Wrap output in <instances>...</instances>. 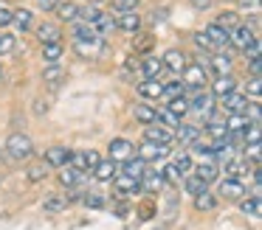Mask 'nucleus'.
Segmentation results:
<instances>
[{
	"label": "nucleus",
	"mask_w": 262,
	"mask_h": 230,
	"mask_svg": "<svg viewBox=\"0 0 262 230\" xmlns=\"http://www.w3.org/2000/svg\"><path fill=\"white\" fill-rule=\"evenodd\" d=\"M175 140L181 146H194L200 140V129L192 126V123H181V126L175 129Z\"/></svg>",
	"instance_id": "nucleus-20"
},
{
	"label": "nucleus",
	"mask_w": 262,
	"mask_h": 230,
	"mask_svg": "<svg viewBox=\"0 0 262 230\" xmlns=\"http://www.w3.org/2000/svg\"><path fill=\"white\" fill-rule=\"evenodd\" d=\"M169 155H172V146L149 143V140H144V143L136 149V157H138V160H144L147 166H149V163H158V160H166Z\"/></svg>",
	"instance_id": "nucleus-3"
},
{
	"label": "nucleus",
	"mask_w": 262,
	"mask_h": 230,
	"mask_svg": "<svg viewBox=\"0 0 262 230\" xmlns=\"http://www.w3.org/2000/svg\"><path fill=\"white\" fill-rule=\"evenodd\" d=\"M181 183H183V191H186V194H192V196H200V194H206V191H211L209 183H203L198 174H186Z\"/></svg>",
	"instance_id": "nucleus-24"
},
{
	"label": "nucleus",
	"mask_w": 262,
	"mask_h": 230,
	"mask_svg": "<svg viewBox=\"0 0 262 230\" xmlns=\"http://www.w3.org/2000/svg\"><path fill=\"white\" fill-rule=\"evenodd\" d=\"M88 3H102V0H88Z\"/></svg>",
	"instance_id": "nucleus-61"
},
{
	"label": "nucleus",
	"mask_w": 262,
	"mask_h": 230,
	"mask_svg": "<svg viewBox=\"0 0 262 230\" xmlns=\"http://www.w3.org/2000/svg\"><path fill=\"white\" fill-rule=\"evenodd\" d=\"M251 126V121L239 112V115H228L226 118V129H228V135H239V132H245V129Z\"/></svg>",
	"instance_id": "nucleus-37"
},
{
	"label": "nucleus",
	"mask_w": 262,
	"mask_h": 230,
	"mask_svg": "<svg viewBox=\"0 0 262 230\" xmlns=\"http://www.w3.org/2000/svg\"><path fill=\"white\" fill-rule=\"evenodd\" d=\"M203 132L209 135V140H214V138H223V135H228V129H226V121H217V118H211V121L203 126Z\"/></svg>",
	"instance_id": "nucleus-43"
},
{
	"label": "nucleus",
	"mask_w": 262,
	"mask_h": 230,
	"mask_svg": "<svg viewBox=\"0 0 262 230\" xmlns=\"http://www.w3.org/2000/svg\"><path fill=\"white\" fill-rule=\"evenodd\" d=\"M141 25H144V20H141L138 11L119 14V20H116V31H124V34H130V37H138V34H141Z\"/></svg>",
	"instance_id": "nucleus-11"
},
{
	"label": "nucleus",
	"mask_w": 262,
	"mask_h": 230,
	"mask_svg": "<svg viewBox=\"0 0 262 230\" xmlns=\"http://www.w3.org/2000/svg\"><path fill=\"white\" fill-rule=\"evenodd\" d=\"M214 22L223 28V31H231V28H237L243 20H239L237 11H223V14H217V20H214Z\"/></svg>",
	"instance_id": "nucleus-42"
},
{
	"label": "nucleus",
	"mask_w": 262,
	"mask_h": 230,
	"mask_svg": "<svg viewBox=\"0 0 262 230\" xmlns=\"http://www.w3.org/2000/svg\"><path fill=\"white\" fill-rule=\"evenodd\" d=\"M37 37H40L42 45H48V42H62V34H59V28L54 25V22H40V25H37Z\"/></svg>",
	"instance_id": "nucleus-28"
},
{
	"label": "nucleus",
	"mask_w": 262,
	"mask_h": 230,
	"mask_svg": "<svg viewBox=\"0 0 262 230\" xmlns=\"http://www.w3.org/2000/svg\"><path fill=\"white\" fill-rule=\"evenodd\" d=\"M59 183H62L65 188H85V174H79L71 166H62L59 168Z\"/></svg>",
	"instance_id": "nucleus-19"
},
{
	"label": "nucleus",
	"mask_w": 262,
	"mask_h": 230,
	"mask_svg": "<svg viewBox=\"0 0 262 230\" xmlns=\"http://www.w3.org/2000/svg\"><path fill=\"white\" fill-rule=\"evenodd\" d=\"M144 140H149V143H164V146H172L175 143V132L166 126H161V123H149V126H144Z\"/></svg>",
	"instance_id": "nucleus-10"
},
{
	"label": "nucleus",
	"mask_w": 262,
	"mask_h": 230,
	"mask_svg": "<svg viewBox=\"0 0 262 230\" xmlns=\"http://www.w3.org/2000/svg\"><path fill=\"white\" fill-rule=\"evenodd\" d=\"M166 107H169V110L183 121V115L189 112V98H186V95H181V98H172V101H166Z\"/></svg>",
	"instance_id": "nucleus-46"
},
{
	"label": "nucleus",
	"mask_w": 262,
	"mask_h": 230,
	"mask_svg": "<svg viewBox=\"0 0 262 230\" xmlns=\"http://www.w3.org/2000/svg\"><path fill=\"white\" fill-rule=\"evenodd\" d=\"M172 166L181 171V177H186V174H192V168H194V160H192V155L189 151H181V155H175V160H172Z\"/></svg>",
	"instance_id": "nucleus-41"
},
{
	"label": "nucleus",
	"mask_w": 262,
	"mask_h": 230,
	"mask_svg": "<svg viewBox=\"0 0 262 230\" xmlns=\"http://www.w3.org/2000/svg\"><path fill=\"white\" fill-rule=\"evenodd\" d=\"M74 48L79 50L85 59H93V56L104 54V50H107V45L102 42V37H96V39H82V42H74Z\"/></svg>",
	"instance_id": "nucleus-15"
},
{
	"label": "nucleus",
	"mask_w": 262,
	"mask_h": 230,
	"mask_svg": "<svg viewBox=\"0 0 262 230\" xmlns=\"http://www.w3.org/2000/svg\"><path fill=\"white\" fill-rule=\"evenodd\" d=\"M133 151H136V146H133L127 138H113V140L107 143V155H110V160L119 163V166H121L124 160H130Z\"/></svg>",
	"instance_id": "nucleus-6"
},
{
	"label": "nucleus",
	"mask_w": 262,
	"mask_h": 230,
	"mask_svg": "<svg viewBox=\"0 0 262 230\" xmlns=\"http://www.w3.org/2000/svg\"><path fill=\"white\" fill-rule=\"evenodd\" d=\"M48 171H51V168L42 160H37V163H31V166H26V180H29V183H42V180L48 177Z\"/></svg>",
	"instance_id": "nucleus-34"
},
{
	"label": "nucleus",
	"mask_w": 262,
	"mask_h": 230,
	"mask_svg": "<svg viewBox=\"0 0 262 230\" xmlns=\"http://www.w3.org/2000/svg\"><path fill=\"white\" fill-rule=\"evenodd\" d=\"M48 107H51V101H48V98H37V101H34V112H37V115L48 112Z\"/></svg>",
	"instance_id": "nucleus-55"
},
{
	"label": "nucleus",
	"mask_w": 262,
	"mask_h": 230,
	"mask_svg": "<svg viewBox=\"0 0 262 230\" xmlns=\"http://www.w3.org/2000/svg\"><path fill=\"white\" fill-rule=\"evenodd\" d=\"M85 205L93 208V211H102V208H104V196L102 194H85Z\"/></svg>",
	"instance_id": "nucleus-51"
},
{
	"label": "nucleus",
	"mask_w": 262,
	"mask_h": 230,
	"mask_svg": "<svg viewBox=\"0 0 262 230\" xmlns=\"http://www.w3.org/2000/svg\"><path fill=\"white\" fill-rule=\"evenodd\" d=\"M54 11H57V17L62 22H76V20H79V6L71 3V0H59Z\"/></svg>",
	"instance_id": "nucleus-25"
},
{
	"label": "nucleus",
	"mask_w": 262,
	"mask_h": 230,
	"mask_svg": "<svg viewBox=\"0 0 262 230\" xmlns=\"http://www.w3.org/2000/svg\"><path fill=\"white\" fill-rule=\"evenodd\" d=\"M192 174H198L200 180H203V183H217V180H220V163H214V160H203V163H198V166H194V171Z\"/></svg>",
	"instance_id": "nucleus-17"
},
{
	"label": "nucleus",
	"mask_w": 262,
	"mask_h": 230,
	"mask_svg": "<svg viewBox=\"0 0 262 230\" xmlns=\"http://www.w3.org/2000/svg\"><path fill=\"white\" fill-rule=\"evenodd\" d=\"M68 166H71V168H76L79 174H88V171H91V166H88V157H85V151H71V157H68Z\"/></svg>",
	"instance_id": "nucleus-44"
},
{
	"label": "nucleus",
	"mask_w": 262,
	"mask_h": 230,
	"mask_svg": "<svg viewBox=\"0 0 262 230\" xmlns=\"http://www.w3.org/2000/svg\"><path fill=\"white\" fill-rule=\"evenodd\" d=\"M248 70H251V76H259V70H262L259 56H256V59H248Z\"/></svg>",
	"instance_id": "nucleus-56"
},
{
	"label": "nucleus",
	"mask_w": 262,
	"mask_h": 230,
	"mask_svg": "<svg viewBox=\"0 0 262 230\" xmlns=\"http://www.w3.org/2000/svg\"><path fill=\"white\" fill-rule=\"evenodd\" d=\"M161 62H164V70H169V73H183V67L189 65L186 54H183V50H178V48L166 50V54L161 56Z\"/></svg>",
	"instance_id": "nucleus-13"
},
{
	"label": "nucleus",
	"mask_w": 262,
	"mask_h": 230,
	"mask_svg": "<svg viewBox=\"0 0 262 230\" xmlns=\"http://www.w3.org/2000/svg\"><path fill=\"white\" fill-rule=\"evenodd\" d=\"M254 39H256L254 28L243 25V22H239L237 28H231V31H228V45H231V48H237V50H245L251 42H254Z\"/></svg>",
	"instance_id": "nucleus-7"
},
{
	"label": "nucleus",
	"mask_w": 262,
	"mask_h": 230,
	"mask_svg": "<svg viewBox=\"0 0 262 230\" xmlns=\"http://www.w3.org/2000/svg\"><path fill=\"white\" fill-rule=\"evenodd\" d=\"M127 213H130V205H124V202L116 205V216H127Z\"/></svg>",
	"instance_id": "nucleus-59"
},
{
	"label": "nucleus",
	"mask_w": 262,
	"mask_h": 230,
	"mask_svg": "<svg viewBox=\"0 0 262 230\" xmlns=\"http://www.w3.org/2000/svg\"><path fill=\"white\" fill-rule=\"evenodd\" d=\"M192 6H194V9H211L214 0H192Z\"/></svg>",
	"instance_id": "nucleus-58"
},
{
	"label": "nucleus",
	"mask_w": 262,
	"mask_h": 230,
	"mask_svg": "<svg viewBox=\"0 0 262 230\" xmlns=\"http://www.w3.org/2000/svg\"><path fill=\"white\" fill-rule=\"evenodd\" d=\"M155 123H161V126H166V129L175 132V129L181 126V118H178L169 107H158V110H155Z\"/></svg>",
	"instance_id": "nucleus-27"
},
{
	"label": "nucleus",
	"mask_w": 262,
	"mask_h": 230,
	"mask_svg": "<svg viewBox=\"0 0 262 230\" xmlns=\"http://www.w3.org/2000/svg\"><path fill=\"white\" fill-rule=\"evenodd\" d=\"M259 93H262V79L259 76H251L248 93H245V95H251V101H259Z\"/></svg>",
	"instance_id": "nucleus-49"
},
{
	"label": "nucleus",
	"mask_w": 262,
	"mask_h": 230,
	"mask_svg": "<svg viewBox=\"0 0 262 230\" xmlns=\"http://www.w3.org/2000/svg\"><path fill=\"white\" fill-rule=\"evenodd\" d=\"M144 171H147V163L138 160V157H130V160L121 163V174H127V177L141 180V177H144Z\"/></svg>",
	"instance_id": "nucleus-33"
},
{
	"label": "nucleus",
	"mask_w": 262,
	"mask_h": 230,
	"mask_svg": "<svg viewBox=\"0 0 262 230\" xmlns=\"http://www.w3.org/2000/svg\"><path fill=\"white\" fill-rule=\"evenodd\" d=\"M243 196H248V188H245L243 180L237 177H226L220 180V188H217V199H243Z\"/></svg>",
	"instance_id": "nucleus-5"
},
{
	"label": "nucleus",
	"mask_w": 262,
	"mask_h": 230,
	"mask_svg": "<svg viewBox=\"0 0 262 230\" xmlns=\"http://www.w3.org/2000/svg\"><path fill=\"white\" fill-rule=\"evenodd\" d=\"M192 39H194V45H198V48H203V50H217L214 45L209 42V37H206L203 31H194V34H192Z\"/></svg>",
	"instance_id": "nucleus-50"
},
{
	"label": "nucleus",
	"mask_w": 262,
	"mask_h": 230,
	"mask_svg": "<svg viewBox=\"0 0 262 230\" xmlns=\"http://www.w3.org/2000/svg\"><path fill=\"white\" fill-rule=\"evenodd\" d=\"M138 67H141V76H144V79H158L161 73H164V62H161L158 56H152V54L141 56Z\"/></svg>",
	"instance_id": "nucleus-16"
},
{
	"label": "nucleus",
	"mask_w": 262,
	"mask_h": 230,
	"mask_svg": "<svg viewBox=\"0 0 262 230\" xmlns=\"http://www.w3.org/2000/svg\"><path fill=\"white\" fill-rule=\"evenodd\" d=\"M57 3H59V0H37V6H40L42 11H54V9H57Z\"/></svg>",
	"instance_id": "nucleus-57"
},
{
	"label": "nucleus",
	"mask_w": 262,
	"mask_h": 230,
	"mask_svg": "<svg viewBox=\"0 0 262 230\" xmlns=\"http://www.w3.org/2000/svg\"><path fill=\"white\" fill-rule=\"evenodd\" d=\"M181 76H183L181 82L186 90H203L206 82H209V70H206L203 65H186Z\"/></svg>",
	"instance_id": "nucleus-4"
},
{
	"label": "nucleus",
	"mask_w": 262,
	"mask_h": 230,
	"mask_svg": "<svg viewBox=\"0 0 262 230\" xmlns=\"http://www.w3.org/2000/svg\"><path fill=\"white\" fill-rule=\"evenodd\" d=\"M189 110H192L194 115H200L203 121H211V118H214V110H217V98L211 93H206V90H198L194 98H189Z\"/></svg>",
	"instance_id": "nucleus-2"
},
{
	"label": "nucleus",
	"mask_w": 262,
	"mask_h": 230,
	"mask_svg": "<svg viewBox=\"0 0 262 230\" xmlns=\"http://www.w3.org/2000/svg\"><path fill=\"white\" fill-rule=\"evenodd\" d=\"M110 6H113V11H119V14H127V11L141 9V0H110Z\"/></svg>",
	"instance_id": "nucleus-45"
},
{
	"label": "nucleus",
	"mask_w": 262,
	"mask_h": 230,
	"mask_svg": "<svg viewBox=\"0 0 262 230\" xmlns=\"http://www.w3.org/2000/svg\"><path fill=\"white\" fill-rule=\"evenodd\" d=\"M161 177H164V183H166V185H181V180H183V177H181V171H178V168L172 166V163L161 168Z\"/></svg>",
	"instance_id": "nucleus-47"
},
{
	"label": "nucleus",
	"mask_w": 262,
	"mask_h": 230,
	"mask_svg": "<svg viewBox=\"0 0 262 230\" xmlns=\"http://www.w3.org/2000/svg\"><path fill=\"white\" fill-rule=\"evenodd\" d=\"M133 115H136V121H138V123L149 126V123H155V107H149V104H136Z\"/></svg>",
	"instance_id": "nucleus-39"
},
{
	"label": "nucleus",
	"mask_w": 262,
	"mask_h": 230,
	"mask_svg": "<svg viewBox=\"0 0 262 230\" xmlns=\"http://www.w3.org/2000/svg\"><path fill=\"white\" fill-rule=\"evenodd\" d=\"M136 90H138V95L147 98V101L161 98V82H158V79H141V82L136 84Z\"/></svg>",
	"instance_id": "nucleus-22"
},
{
	"label": "nucleus",
	"mask_w": 262,
	"mask_h": 230,
	"mask_svg": "<svg viewBox=\"0 0 262 230\" xmlns=\"http://www.w3.org/2000/svg\"><path fill=\"white\" fill-rule=\"evenodd\" d=\"M14 48H17V37L14 34H0V56L14 54Z\"/></svg>",
	"instance_id": "nucleus-48"
},
{
	"label": "nucleus",
	"mask_w": 262,
	"mask_h": 230,
	"mask_svg": "<svg viewBox=\"0 0 262 230\" xmlns=\"http://www.w3.org/2000/svg\"><path fill=\"white\" fill-rule=\"evenodd\" d=\"M239 211H243L245 213V216H259V213H262V202H259V196H254V194H251V196H243V199H239Z\"/></svg>",
	"instance_id": "nucleus-36"
},
{
	"label": "nucleus",
	"mask_w": 262,
	"mask_h": 230,
	"mask_svg": "<svg viewBox=\"0 0 262 230\" xmlns=\"http://www.w3.org/2000/svg\"><path fill=\"white\" fill-rule=\"evenodd\" d=\"M12 25L17 28V31H31V25H34V14H31V9H14Z\"/></svg>",
	"instance_id": "nucleus-31"
},
{
	"label": "nucleus",
	"mask_w": 262,
	"mask_h": 230,
	"mask_svg": "<svg viewBox=\"0 0 262 230\" xmlns=\"http://www.w3.org/2000/svg\"><path fill=\"white\" fill-rule=\"evenodd\" d=\"M116 174H119V163H113V160H99V166L93 168V177L99 183H110Z\"/></svg>",
	"instance_id": "nucleus-23"
},
{
	"label": "nucleus",
	"mask_w": 262,
	"mask_h": 230,
	"mask_svg": "<svg viewBox=\"0 0 262 230\" xmlns=\"http://www.w3.org/2000/svg\"><path fill=\"white\" fill-rule=\"evenodd\" d=\"M65 208H68V202H65V196H59V194H51V196L42 199V211H48V213H62Z\"/></svg>",
	"instance_id": "nucleus-40"
},
{
	"label": "nucleus",
	"mask_w": 262,
	"mask_h": 230,
	"mask_svg": "<svg viewBox=\"0 0 262 230\" xmlns=\"http://www.w3.org/2000/svg\"><path fill=\"white\" fill-rule=\"evenodd\" d=\"M166 188V183H164V177H161V171H144V177H141V191H147V194H161V191Z\"/></svg>",
	"instance_id": "nucleus-18"
},
{
	"label": "nucleus",
	"mask_w": 262,
	"mask_h": 230,
	"mask_svg": "<svg viewBox=\"0 0 262 230\" xmlns=\"http://www.w3.org/2000/svg\"><path fill=\"white\" fill-rule=\"evenodd\" d=\"M217 205H220V199H217V194H211V191H206V194L194 196V208L198 211H217Z\"/></svg>",
	"instance_id": "nucleus-38"
},
{
	"label": "nucleus",
	"mask_w": 262,
	"mask_h": 230,
	"mask_svg": "<svg viewBox=\"0 0 262 230\" xmlns=\"http://www.w3.org/2000/svg\"><path fill=\"white\" fill-rule=\"evenodd\" d=\"M181 95H186V87H183V82H181V79H172V82L161 84V98H164V101L181 98Z\"/></svg>",
	"instance_id": "nucleus-30"
},
{
	"label": "nucleus",
	"mask_w": 262,
	"mask_h": 230,
	"mask_svg": "<svg viewBox=\"0 0 262 230\" xmlns=\"http://www.w3.org/2000/svg\"><path fill=\"white\" fill-rule=\"evenodd\" d=\"M12 17H14V9H9V6L0 3V31L6 25H12Z\"/></svg>",
	"instance_id": "nucleus-52"
},
{
	"label": "nucleus",
	"mask_w": 262,
	"mask_h": 230,
	"mask_svg": "<svg viewBox=\"0 0 262 230\" xmlns=\"http://www.w3.org/2000/svg\"><path fill=\"white\" fill-rule=\"evenodd\" d=\"M248 168H256V166H251L245 157H231V160H226V177H237V180H243L245 174H248Z\"/></svg>",
	"instance_id": "nucleus-21"
},
{
	"label": "nucleus",
	"mask_w": 262,
	"mask_h": 230,
	"mask_svg": "<svg viewBox=\"0 0 262 230\" xmlns=\"http://www.w3.org/2000/svg\"><path fill=\"white\" fill-rule=\"evenodd\" d=\"M203 34L209 37V42L214 45V48H226V45H228V31H223L217 22H209V25L203 28Z\"/></svg>",
	"instance_id": "nucleus-26"
},
{
	"label": "nucleus",
	"mask_w": 262,
	"mask_h": 230,
	"mask_svg": "<svg viewBox=\"0 0 262 230\" xmlns=\"http://www.w3.org/2000/svg\"><path fill=\"white\" fill-rule=\"evenodd\" d=\"M226 73H231V56H226V54H211L209 76H226Z\"/></svg>",
	"instance_id": "nucleus-29"
},
{
	"label": "nucleus",
	"mask_w": 262,
	"mask_h": 230,
	"mask_svg": "<svg viewBox=\"0 0 262 230\" xmlns=\"http://www.w3.org/2000/svg\"><path fill=\"white\" fill-rule=\"evenodd\" d=\"M234 90H237V82H234L231 73H226V76H214V79H211V90H209V93L214 95L217 101H220L223 95L234 93Z\"/></svg>",
	"instance_id": "nucleus-14"
},
{
	"label": "nucleus",
	"mask_w": 262,
	"mask_h": 230,
	"mask_svg": "<svg viewBox=\"0 0 262 230\" xmlns=\"http://www.w3.org/2000/svg\"><path fill=\"white\" fill-rule=\"evenodd\" d=\"M220 107L228 112V115H239V112H245V107H248V95L239 93V90H234V93H228V95L220 98Z\"/></svg>",
	"instance_id": "nucleus-12"
},
{
	"label": "nucleus",
	"mask_w": 262,
	"mask_h": 230,
	"mask_svg": "<svg viewBox=\"0 0 262 230\" xmlns=\"http://www.w3.org/2000/svg\"><path fill=\"white\" fill-rule=\"evenodd\" d=\"M149 230H166V224H155V227H149Z\"/></svg>",
	"instance_id": "nucleus-60"
},
{
	"label": "nucleus",
	"mask_w": 262,
	"mask_h": 230,
	"mask_svg": "<svg viewBox=\"0 0 262 230\" xmlns=\"http://www.w3.org/2000/svg\"><path fill=\"white\" fill-rule=\"evenodd\" d=\"M68 157H71V149L68 146H59V143H54V146H48L46 149V155H42V163H46L48 168H62V166H68Z\"/></svg>",
	"instance_id": "nucleus-8"
},
{
	"label": "nucleus",
	"mask_w": 262,
	"mask_h": 230,
	"mask_svg": "<svg viewBox=\"0 0 262 230\" xmlns=\"http://www.w3.org/2000/svg\"><path fill=\"white\" fill-rule=\"evenodd\" d=\"M85 157H88V166H91V171L99 166V160H102V155H99L96 149H85Z\"/></svg>",
	"instance_id": "nucleus-53"
},
{
	"label": "nucleus",
	"mask_w": 262,
	"mask_h": 230,
	"mask_svg": "<svg viewBox=\"0 0 262 230\" xmlns=\"http://www.w3.org/2000/svg\"><path fill=\"white\" fill-rule=\"evenodd\" d=\"M65 79V70L59 65H46V70H42V82L48 84V87H59Z\"/></svg>",
	"instance_id": "nucleus-35"
},
{
	"label": "nucleus",
	"mask_w": 262,
	"mask_h": 230,
	"mask_svg": "<svg viewBox=\"0 0 262 230\" xmlns=\"http://www.w3.org/2000/svg\"><path fill=\"white\" fill-rule=\"evenodd\" d=\"M0 79H3V67H0Z\"/></svg>",
	"instance_id": "nucleus-62"
},
{
	"label": "nucleus",
	"mask_w": 262,
	"mask_h": 230,
	"mask_svg": "<svg viewBox=\"0 0 262 230\" xmlns=\"http://www.w3.org/2000/svg\"><path fill=\"white\" fill-rule=\"evenodd\" d=\"M6 151H9L12 160L23 163V160H31V155H34V143H31V138L26 132H14V135H9V140H6Z\"/></svg>",
	"instance_id": "nucleus-1"
},
{
	"label": "nucleus",
	"mask_w": 262,
	"mask_h": 230,
	"mask_svg": "<svg viewBox=\"0 0 262 230\" xmlns=\"http://www.w3.org/2000/svg\"><path fill=\"white\" fill-rule=\"evenodd\" d=\"M110 183H113V191H116L119 196H136V194H141V180H136V177L116 174Z\"/></svg>",
	"instance_id": "nucleus-9"
},
{
	"label": "nucleus",
	"mask_w": 262,
	"mask_h": 230,
	"mask_svg": "<svg viewBox=\"0 0 262 230\" xmlns=\"http://www.w3.org/2000/svg\"><path fill=\"white\" fill-rule=\"evenodd\" d=\"M62 54H65L62 42H48V45H42V62H46V65H59Z\"/></svg>",
	"instance_id": "nucleus-32"
},
{
	"label": "nucleus",
	"mask_w": 262,
	"mask_h": 230,
	"mask_svg": "<svg viewBox=\"0 0 262 230\" xmlns=\"http://www.w3.org/2000/svg\"><path fill=\"white\" fill-rule=\"evenodd\" d=\"M243 54H245V59H256V56H259V39H254V42H251Z\"/></svg>",
	"instance_id": "nucleus-54"
}]
</instances>
